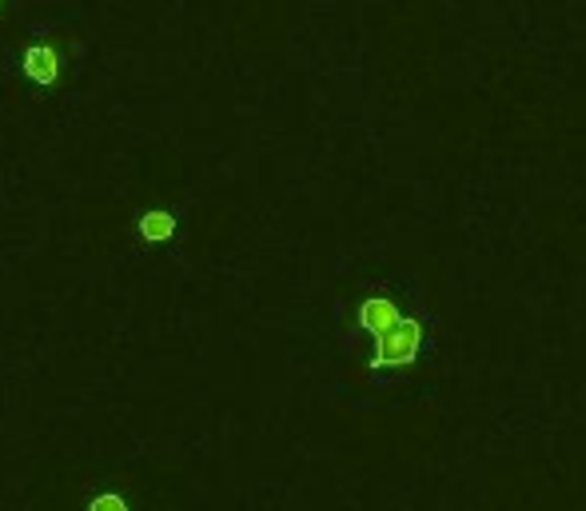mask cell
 Here are the masks:
<instances>
[{
    "instance_id": "cell-1",
    "label": "cell",
    "mask_w": 586,
    "mask_h": 511,
    "mask_svg": "<svg viewBox=\"0 0 586 511\" xmlns=\"http://www.w3.org/2000/svg\"><path fill=\"white\" fill-rule=\"evenodd\" d=\"M419 344H423V328H419L415 320L403 316L399 324H391L387 332L375 336V364H379V368H383V364H391V368L411 364L415 352H419Z\"/></svg>"
},
{
    "instance_id": "cell-2",
    "label": "cell",
    "mask_w": 586,
    "mask_h": 511,
    "mask_svg": "<svg viewBox=\"0 0 586 511\" xmlns=\"http://www.w3.org/2000/svg\"><path fill=\"white\" fill-rule=\"evenodd\" d=\"M20 72H24L32 84L48 88V84H56V80L64 76V52H60L56 44H28V48L20 52Z\"/></svg>"
},
{
    "instance_id": "cell-3",
    "label": "cell",
    "mask_w": 586,
    "mask_h": 511,
    "mask_svg": "<svg viewBox=\"0 0 586 511\" xmlns=\"http://www.w3.org/2000/svg\"><path fill=\"white\" fill-rule=\"evenodd\" d=\"M403 316H399V308L395 304H387V300H367L363 308H359V324L367 328V332H387L391 324H399Z\"/></svg>"
},
{
    "instance_id": "cell-4",
    "label": "cell",
    "mask_w": 586,
    "mask_h": 511,
    "mask_svg": "<svg viewBox=\"0 0 586 511\" xmlns=\"http://www.w3.org/2000/svg\"><path fill=\"white\" fill-rule=\"evenodd\" d=\"M140 232H144V240H152V244H164V240H172V232H176V220H172L168 212H148V216L140 220Z\"/></svg>"
}]
</instances>
